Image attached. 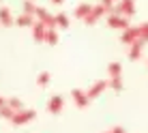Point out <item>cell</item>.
Here are the masks:
<instances>
[{
    "mask_svg": "<svg viewBox=\"0 0 148 133\" xmlns=\"http://www.w3.org/2000/svg\"><path fill=\"white\" fill-rule=\"evenodd\" d=\"M114 15H122V17L129 19L131 15H135V0H118V2L112 7Z\"/></svg>",
    "mask_w": 148,
    "mask_h": 133,
    "instance_id": "6da1fadb",
    "label": "cell"
},
{
    "mask_svg": "<svg viewBox=\"0 0 148 133\" xmlns=\"http://www.w3.org/2000/svg\"><path fill=\"white\" fill-rule=\"evenodd\" d=\"M34 118H37V112H34V110H17V112L11 116V122H13L15 127H22V125L32 122Z\"/></svg>",
    "mask_w": 148,
    "mask_h": 133,
    "instance_id": "7a4b0ae2",
    "label": "cell"
},
{
    "mask_svg": "<svg viewBox=\"0 0 148 133\" xmlns=\"http://www.w3.org/2000/svg\"><path fill=\"white\" fill-rule=\"evenodd\" d=\"M108 11H112V7H103V4H95V7L90 9V13L86 15V19H84V22L88 24V26H95V24L99 22V19L103 17V15L108 13Z\"/></svg>",
    "mask_w": 148,
    "mask_h": 133,
    "instance_id": "3957f363",
    "label": "cell"
},
{
    "mask_svg": "<svg viewBox=\"0 0 148 133\" xmlns=\"http://www.w3.org/2000/svg\"><path fill=\"white\" fill-rule=\"evenodd\" d=\"M34 17H37V22H39V24H43L45 28H56V26H54V15L49 13L47 9L37 7V13H34Z\"/></svg>",
    "mask_w": 148,
    "mask_h": 133,
    "instance_id": "277c9868",
    "label": "cell"
},
{
    "mask_svg": "<svg viewBox=\"0 0 148 133\" xmlns=\"http://www.w3.org/2000/svg\"><path fill=\"white\" fill-rule=\"evenodd\" d=\"M108 26H110V28H116V30H127V28L131 26V24H129V19H127V17H122V15H114V13H112L110 17H108Z\"/></svg>",
    "mask_w": 148,
    "mask_h": 133,
    "instance_id": "5b68a950",
    "label": "cell"
},
{
    "mask_svg": "<svg viewBox=\"0 0 148 133\" xmlns=\"http://www.w3.org/2000/svg\"><path fill=\"white\" fill-rule=\"evenodd\" d=\"M137 39H140V26H129L127 30H122V34H120V41L125 45H131Z\"/></svg>",
    "mask_w": 148,
    "mask_h": 133,
    "instance_id": "8992f818",
    "label": "cell"
},
{
    "mask_svg": "<svg viewBox=\"0 0 148 133\" xmlns=\"http://www.w3.org/2000/svg\"><path fill=\"white\" fill-rule=\"evenodd\" d=\"M62 107H64V99L60 95L49 97V101H47V112H49V114H60Z\"/></svg>",
    "mask_w": 148,
    "mask_h": 133,
    "instance_id": "52a82bcc",
    "label": "cell"
},
{
    "mask_svg": "<svg viewBox=\"0 0 148 133\" xmlns=\"http://www.w3.org/2000/svg\"><path fill=\"white\" fill-rule=\"evenodd\" d=\"M71 99H73V103L79 107V110H84V107H88L90 103V99L86 97V90H79V88H75L73 93H71Z\"/></svg>",
    "mask_w": 148,
    "mask_h": 133,
    "instance_id": "ba28073f",
    "label": "cell"
},
{
    "mask_svg": "<svg viewBox=\"0 0 148 133\" xmlns=\"http://www.w3.org/2000/svg\"><path fill=\"white\" fill-rule=\"evenodd\" d=\"M105 88H108V80H101V82H95V84L90 86L88 90H86V97H88V99H97V97H99L101 93H103Z\"/></svg>",
    "mask_w": 148,
    "mask_h": 133,
    "instance_id": "9c48e42d",
    "label": "cell"
},
{
    "mask_svg": "<svg viewBox=\"0 0 148 133\" xmlns=\"http://www.w3.org/2000/svg\"><path fill=\"white\" fill-rule=\"evenodd\" d=\"M142 54H144V43L137 39V41L131 43V47H129V58H131V60H137Z\"/></svg>",
    "mask_w": 148,
    "mask_h": 133,
    "instance_id": "30bf717a",
    "label": "cell"
},
{
    "mask_svg": "<svg viewBox=\"0 0 148 133\" xmlns=\"http://www.w3.org/2000/svg\"><path fill=\"white\" fill-rule=\"evenodd\" d=\"M30 28H32V39L37 41V43H43V39H45V30H47V28H45L43 24H39V22H34Z\"/></svg>",
    "mask_w": 148,
    "mask_h": 133,
    "instance_id": "8fae6325",
    "label": "cell"
},
{
    "mask_svg": "<svg viewBox=\"0 0 148 133\" xmlns=\"http://www.w3.org/2000/svg\"><path fill=\"white\" fill-rule=\"evenodd\" d=\"M13 24H17L19 28H30L34 24V17H32V15L22 13V15H17V17H13Z\"/></svg>",
    "mask_w": 148,
    "mask_h": 133,
    "instance_id": "7c38bea8",
    "label": "cell"
},
{
    "mask_svg": "<svg viewBox=\"0 0 148 133\" xmlns=\"http://www.w3.org/2000/svg\"><path fill=\"white\" fill-rule=\"evenodd\" d=\"M0 24H2L4 28L13 26V15H11V9H7V7H0Z\"/></svg>",
    "mask_w": 148,
    "mask_h": 133,
    "instance_id": "4fadbf2b",
    "label": "cell"
},
{
    "mask_svg": "<svg viewBox=\"0 0 148 133\" xmlns=\"http://www.w3.org/2000/svg\"><path fill=\"white\" fill-rule=\"evenodd\" d=\"M90 9H92V4H88V2H82L75 7V17L77 19H86V15L90 13Z\"/></svg>",
    "mask_w": 148,
    "mask_h": 133,
    "instance_id": "5bb4252c",
    "label": "cell"
},
{
    "mask_svg": "<svg viewBox=\"0 0 148 133\" xmlns=\"http://www.w3.org/2000/svg\"><path fill=\"white\" fill-rule=\"evenodd\" d=\"M54 26H56V28H69V17H67V13H56V15H54Z\"/></svg>",
    "mask_w": 148,
    "mask_h": 133,
    "instance_id": "9a60e30c",
    "label": "cell"
},
{
    "mask_svg": "<svg viewBox=\"0 0 148 133\" xmlns=\"http://www.w3.org/2000/svg\"><path fill=\"white\" fill-rule=\"evenodd\" d=\"M43 43H47V45H56V43H58V32H56V28H47V30H45Z\"/></svg>",
    "mask_w": 148,
    "mask_h": 133,
    "instance_id": "2e32d148",
    "label": "cell"
},
{
    "mask_svg": "<svg viewBox=\"0 0 148 133\" xmlns=\"http://www.w3.org/2000/svg\"><path fill=\"white\" fill-rule=\"evenodd\" d=\"M108 73H110V77H122V64L120 62H110Z\"/></svg>",
    "mask_w": 148,
    "mask_h": 133,
    "instance_id": "e0dca14e",
    "label": "cell"
},
{
    "mask_svg": "<svg viewBox=\"0 0 148 133\" xmlns=\"http://www.w3.org/2000/svg\"><path fill=\"white\" fill-rule=\"evenodd\" d=\"M108 88L120 93V90H122V77H110V80H108Z\"/></svg>",
    "mask_w": 148,
    "mask_h": 133,
    "instance_id": "ac0fdd59",
    "label": "cell"
},
{
    "mask_svg": "<svg viewBox=\"0 0 148 133\" xmlns=\"http://www.w3.org/2000/svg\"><path fill=\"white\" fill-rule=\"evenodd\" d=\"M7 105L11 107L13 112H17V110H24V103H22V99H17V97H11V99H7Z\"/></svg>",
    "mask_w": 148,
    "mask_h": 133,
    "instance_id": "d6986e66",
    "label": "cell"
},
{
    "mask_svg": "<svg viewBox=\"0 0 148 133\" xmlns=\"http://www.w3.org/2000/svg\"><path fill=\"white\" fill-rule=\"evenodd\" d=\"M49 80H52L49 71H41V73H39V77H37V84H39V86H43V88H45V86L49 84Z\"/></svg>",
    "mask_w": 148,
    "mask_h": 133,
    "instance_id": "ffe728a7",
    "label": "cell"
},
{
    "mask_svg": "<svg viewBox=\"0 0 148 133\" xmlns=\"http://www.w3.org/2000/svg\"><path fill=\"white\" fill-rule=\"evenodd\" d=\"M24 13L34 17V13H37V4H34L32 0H24Z\"/></svg>",
    "mask_w": 148,
    "mask_h": 133,
    "instance_id": "44dd1931",
    "label": "cell"
},
{
    "mask_svg": "<svg viewBox=\"0 0 148 133\" xmlns=\"http://www.w3.org/2000/svg\"><path fill=\"white\" fill-rule=\"evenodd\" d=\"M15 114V112L11 110V107H9L7 103L4 105H0V118H4V120H11V116Z\"/></svg>",
    "mask_w": 148,
    "mask_h": 133,
    "instance_id": "7402d4cb",
    "label": "cell"
},
{
    "mask_svg": "<svg viewBox=\"0 0 148 133\" xmlns=\"http://www.w3.org/2000/svg\"><path fill=\"white\" fill-rule=\"evenodd\" d=\"M140 41H142V43H146V41H148V22L140 24Z\"/></svg>",
    "mask_w": 148,
    "mask_h": 133,
    "instance_id": "603a6c76",
    "label": "cell"
},
{
    "mask_svg": "<svg viewBox=\"0 0 148 133\" xmlns=\"http://www.w3.org/2000/svg\"><path fill=\"white\" fill-rule=\"evenodd\" d=\"M116 2H118V0H101L103 7H112V4H116Z\"/></svg>",
    "mask_w": 148,
    "mask_h": 133,
    "instance_id": "cb8c5ba5",
    "label": "cell"
},
{
    "mask_svg": "<svg viewBox=\"0 0 148 133\" xmlns=\"http://www.w3.org/2000/svg\"><path fill=\"white\" fill-rule=\"evenodd\" d=\"M112 133H127V131L122 129V127H114V129H112Z\"/></svg>",
    "mask_w": 148,
    "mask_h": 133,
    "instance_id": "d4e9b609",
    "label": "cell"
},
{
    "mask_svg": "<svg viewBox=\"0 0 148 133\" xmlns=\"http://www.w3.org/2000/svg\"><path fill=\"white\" fill-rule=\"evenodd\" d=\"M7 103V99H4V97H0V105H4Z\"/></svg>",
    "mask_w": 148,
    "mask_h": 133,
    "instance_id": "484cf974",
    "label": "cell"
},
{
    "mask_svg": "<svg viewBox=\"0 0 148 133\" xmlns=\"http://www.w3.org/2000/svg\"><path fill=\"white\" fill-rule=\"evenodd\" d=\"M52 2H54V4H62L64 0H52Z\"/></svg>",
    "mask_w": 148,
    "mask_h": 133,
    "instance_id": "4316f807",
    "label": "cell"
},
{
    "mask_svg": "<svg viewBox=\"0 0 148 133\" xmlns=\"http://www.w3.org/2000/svg\"><path fill=\"white\" fill-rule=\"evenodd\" d=\"M105 133H112V131H105Z\"/></svg>",
    "mask_w": 148,
    "mask_h": 133,
    "instance_id": "83f0119b",
    "label": "cell"
},
{
    "mask_svg": "<svg viewBox=\"0 0 148 133\" xmlns=\"http://www.w3.org/2000/svg\"><path fill=\"white\" fill-rule=\"evenodd\" d=\"M0 2H2V0H0Z\"/></svg>",
    "mask_w": 148,
    "mask_h": 133,
    "instance_id": "f1b7e54d",
    "label": "cell"
}]
</instances>
